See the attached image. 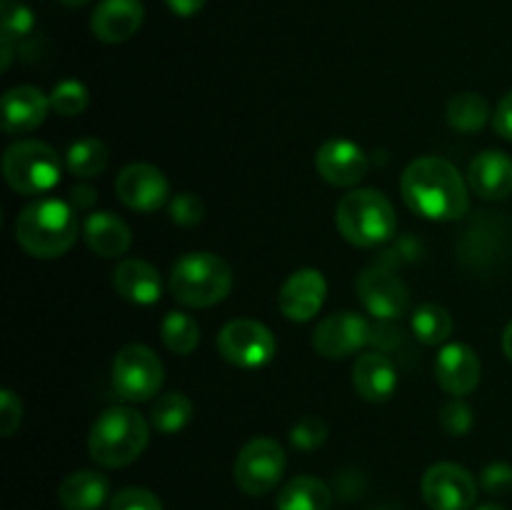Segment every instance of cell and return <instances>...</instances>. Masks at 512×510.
<instances>
[{"label":"cell","mask_w":512,"mask_h":510,"mask_svg":"<svg viewBox=\"0 0 512 510\" xmlns=\"http://www.w3.org/2000/svg\"><path fill=\"white\" fill-rule=\"evenodd\" d=\"M400 193L415 215L428 220H460L470 208L468 185L450 160L425 155L413 160L400 178Z\"/></svg>","instance_id":"obj_1"},{"label":"cell","mask_w":512,"mask_h":510,"mask_svg":"<svg viewBox=\"0 0 512 510\" xmlns=\"http://www.w3.org/2000/svg\"><path fill=\"white\" fill-rule=\"evenodd\" d=\"M78 215L60 198H40L15 218V240L33 258H60L78 240Z\"/></svg>","instance_id":"obj_2"},{"label":"cell","mask_w":512,"mask_h":510,"mask_svg":"<svg viewBox=\"0 0 512 510\" xmlns=\"http://www.w3.org/2000/svg\"><path fill=\"white\" fill-rule=\"evenodd\" d=\"M150 440V425L128 405H115L100 413L88 435L90 458L103 468H125L143 455Z\"/></svg>","instance_id":"obj_3"},{"label":"cell","mask_w":512,"mask_h":510,"mask_svg":"<svg viewBox=\"0 0 512 510\" xmlns=\"http://www.w3.org/2000/svg\"><path fill=\"white\" fill-rule=\"evenodd\" d=\"M340 235L358 248H378L398 230L393 203L373 188L350 190L335 210Z\"/></svg>","instance_id":"obj_4"},{"label":"cell","mask_w":512,"mask_h":510,"mask_svg":"<svg viewBox=\"0 0 512 510\" xmlns=\"http://www.w3.org/2000/svg\"><path fill=\"white\" fill-rule=\"evenodd\" d=\"M233 270L215 253H185L170 270V290L188 308H210L228 298Z\"/></svg>","instance_id":"obj_5"},{"label":"cell","mask_w":512,"mask_h":510,"mask_svg":"<svg viewBox=\"0 0 512 510\" xmlns=\"http://www.w3.org/2000/svg\"><path fill=\"white\" fill-rule=\"evenodd\" d=\"M63 173L58 150L40 140H20L3 155V175L10 188L20 195L48 193Z\"/></svg>","instance_id":"obj_6"},{"label":"cell","mask_w":512,"mask_h":510,"mask_svg":"<svg viewBox=\"0 0 512 510\" xmlns=\"http://www.w3.org/2000/svg\"><path fill=\"white\" fill-rule=\"evenodd\" d=\"M163 385V363L148 345H125L113 360V388L130 403H143L158 395Z\"/></svg>","instance_id":"obj_7"},{"label":"cell","mask_w":512,"mask_h":510,"mask_svg":"<svg viewBox=\"0 0 512 510\" xmlns=\"http://www.w3.org/2000/svg\"><path fill=\"white\" fill-rule=\"evenodd\" d=\"M283 473L285 453L278 440L273 438H253L250 443H245L233 465L238 488L253 498L270 493L280 483Z\"/></svg>","instance_id":"obj_8"},{"label":"cell","mask_w":512,"mask_h":510,"mask_svg":"<svg viewBox=\"0 0 512 510\" xmlns=\"http://www.w3.org/2000/svg\"><path fill=\"white\" fill-rule=\"evenodd\" d=\"M218 350L223 360H228L235 368H263L275 358V335L270 333L268 325L250 318L230 320L218 333Z\"/></svg>","instance_id":"obj_9"},{"label":"cell","mask_w":512,"mask_h":510,"mask_svg":"<svg viewBox=\"0 0 512 510\" xmlns=\"http://www.w3.org/2000/svg\"><path fill=\"white\" fill-rule=\"evenodd\" d=\"M423 498L430 510H470L478 498V483L455 463H438L423 475Z\"/></svg>","instance_id":"obj_10"},{"label":"cell","mask_w":512,"mask_h":510,"mask_svg":"<svg viewBox=\"0 0 512 510\" xmlns=\"http://www.w3.org/2000/svg\"><path fill=\"white\" fill-rule=\"evenodd\" d=\"M370 340H373V328H370L368 320L363 315L345 310V313H333L320 320L313 333V348L323 358L340 360L358 353Z\"/></svg>","instance_id":"obj_11"},{"label":"cell","mask_w":512,"mask_h":510,"mask_svg":"<svg viewBox=\"0 0 512 510\" xmlns=\"http://www.w3.org/2000/svg\"><path fill=\"white\" fill-rule=\"evenodd\" d=\"M115 193L120 203L128 205L130 210L138 213H155L168 203L170 185L163 170L148 163L125 165L120 175L115 178Z\"/></svg>","instance_id":"obj_12"},{"label":"cell","mask_w":512,"mask_h":510,"mask_svg":"<svg viewBox=\"0 0 512 510\" xmlns=\"http://www.w3.org/2000/svg\"><path fill=\"white\" fill-rule=\"evenodd\" d=\"M358 298L378 320H395L408 310V288L385 265H373L360 275Z\"/></svg>","instance_id":"obj_13"},{"label":"cell","mask_w":512,"mask_h":510,"mask_svg":"<svg viewBox=\"0 0 512 510\" xmlns=\"http://www.w3.org/2000/svg\"><path fill=\"white\" fill-rule=\"evenodd\" d=\"M315 168L320 178L338 188L358 185L368 173V155L348 138H330L315 153Z\"/></svg>","instance_id":"obj_14"},{"label":"cell","mask_w":512,"mask_h":510,"mask_svg":"<svg viewBox=\"0 0 512 510\" xmlns=\"http://www.w3.org/2000/svg\"><path fill=\"white\" fill-rule=\"evenodd\" d=\"M328 295V283L315 268H303L290 275L278 295L280 313L293 323H308L320 313Z\"/></svg>","instance_id":"obj_15"},{"label":"cell","mask_w":512,"mask_h":510,"mask_svg":"<svg viewBox=\"0 0 512 510\" xmlns=\"http://www.w3.org/2000/svg\"><path fill=\"white\" fill-rule=\"evenodd\" d=\"M435 378L453 398H465L480 383V360L465 343H448L435 358Z\"/></svg>","instance_id":"obj_16"},{"label":"cell","mask_w":512,"mask_h":510,"mask_svg":"<svg viewBox=\"0 0 512 510\" xmlns=\"http://www.w3.org/2000/svg\"><path fill=\"white\" fill-rule=\"evenodd\" d=\"M145 18V8L140 0H100L93 10L90 28L95 38L108 45L125 43L140 30Z\"/></svg>","instance_id":"obj_17"},{"label":"cell","mask_w":512,"mask_h":510,"mask_svg":"<svg viewBox=\"0 0 512 510\" xmlns=\"http://www.w3.org/2000/svg\"><path fill=\"white\" fill-rule=\"evenodd\" d=\"M50 110V95L43 90L33 88V85H18L10 88L3 95V105H0V123H3L5 133H30L38 128Z\"/></svg>","instance_id":"obj_18"},{"label":"cell","mask_w":512,"mask_h":510,"mask_svg":"<svg viewBox=\"0 0 512 510\" xmlns=\"http://www.w3.org/2000/svg\"><path fill=\"white\" fill-rule=\"evenodd\" d=\"M353 385L355 393L368 403H385L398 390V370L388 355L370 350L355 360Z\"/></svg>","instance_id":"obj_19"},{"label":"cell","mask_w":512,"mask_h":510,"mask_svg":"<svg viewBox=\"0 0 512 510\" xmlns=\"http://www.w3.org/2000/svg\"><path fill=\"white\" fill-rule=\"evenodd\" d=\"M468 183L485 200H503L512 193V158L503 150L475 155L468 168Z\"/></svg>","instance_id":"obj_20"},{"label":"cell","mask_w":512,"mask_h":510,"mask_svg":"<svg viewBox=\"0 0 512 510\" xmlns=\"http://www.w3.org/2000/svg\"><path fill=\"white\" fill-rule=\"evenodd\" d=\"M113 288L120 298L135 305H153L163 295V280L160 273L150 263L138 258L120 260L113 273Z\"/></svg>","instance_id":"obj_21"},{"label":"cell","mask_w":512,"mask_h":510,"mask_svg":"<svg viewBox=\"0 0 512 510\" xmlns=\"http://www.w3.org/2000/svg\"><path fill=\"white\" fill-rule=\"evenodd\" d=\"M83 238L88 243V248L93 250L100 258H120L130 250V228L125 225V220H120L118 215L108 213H90L83 223Z\"/></svg>","instance_id":"obj_22"},{"label":"cell","mask_w":512,"mask_h":510,"mask_svg":"<svg viewBox=\"0 0 512 510\" xmlns=\"http://www.w3.org/2000/svg\"><path fill=\"white\" fill-rule=\"evenodd\" d=\"M108 478L95 470H78L60 483L58 500L65 510H98L108 500Z\"/></svg>","instance_id":"obj_23"},{"label":"cell","mask_w":512,"mask_h":510,"mask_svg":"<svg viewBox=\"0 0 512 510\" xmlns=\"http://www.w3.org/2000/svg\"><path fill=\"white\" fill-rule=\"evenodd\" d=\"M275 505H278V510H330L333 493L320 478L298 475L283 485Z\"/></svg>","instance_id":"obj_24"},{"label":"cell","mask_w":512,"mask_h":510,"mask_svg":"<svg viewBox=\"0 0 512 510\" xmlns=\"http://www.w3.org/2000/svg\"><path fill=\"white\" fill-rule=\"evenodd\" d=\"M445 118H448L450 128L458 130V133H478L490 118L488 100L478 93H470V90L453 95L448 108H445Z\"/></svg>","instance_id":"obj_25"},{"label":"cell","mask_w":512,"mask_h":510,"mask_svg":"<svg viewBox=\"0 0 512 510\" xmlns=\"http://www.w3.org/2000/svg\"><path fill=\"white\" fill-rule=\"evenodd\" d=\"M108 145L98 138L75 140L65 153V168L78 178H95L108 168Z\"/></svg>","instance_id":"obj_26"},{"label":"cell","mask_w":512,"mask_h":510,"mask_svg":"<svg viewBox=\"0 0 512 510\" xmlns=\"http://www.w3.org/2000/svg\"><path fill=\"white\" fill-rule=\"evenodd\" d=\"M193 418V403L185 393H165L160 395L150 410V423L155 430L165 435L180 433Z\"/></svg>","instance_id":"obj_27"},{"label":"cell","mask_w":512,"mask_h":510,"mask_svg":"<svg viewBox=\"0 0 512 510\" xmlns=\"http://www.w3.org/2000/svg\"><path fill=\"white\" fill-rule=\"evenodd\" d=\"M413 333L425 345L445 343L453 333V315L438 303L420 305L413 313Z\"/></svg>","instance_id":"obj_28"},{"label":"cell","mask_w":512,"mask_h":510,"mask_svg":"<svg viewBox=\"0 0 512 510\" xmlns=\"http://www.w3.org/2000/svg\"><path fill=\"white\" fill-rule=\"evenodd\" d=\"M160 333H163V343L175 355H190L200 343L198 320L188 313H178V310H170L165 315Z\"/></svg>","instance_id":"obj_29"},{"label":"cell","mask_w":512,"mask_h":510,"mask_svg":"<svg viewBox=\"0 0 512 510\" xmlns=\"http://www.w3.org/2000/svg\"><path fill=\"white\" fill-rule=\"evenodd\" d=\"M90 103V93L80 80H60L50 93V108L58 115L73 118L80 115Z\"/></svg>","instance_id":"obj_30"},{"label":"cell","mask_w":512,"mask_h":510,"mask_svg":"<svg viewBox=\"0 0 512 510\" xmlns=\"http://www.w3.org/2000/svg\"><path fill=\"white\" fill-rule=\"evenodd\" d=\"M35 18L23 3H15V0H3V35L0 38L18 40L33 30Z\"/></svg>","instance_id":"obj_31"},{"label":"cell","mask_w":512,"mask_h":510,"mask_svg":"<svg viewBox=\"0 0 512 510\" xmlns=\"http://www.w3.org/2000/svg\"><path fill=\"white\" fill-rule=\"evenodd\" d=\"M328 438V425L325 420L315 418V415H308V418L298 420L290 430V443L298 450H315L325 443Z\"/></svg>","instance_id":"obj_32"},{"label":"cell","mask_w":512,"mask_h":510,"mask_svg":"<svg viewBox=\"0 0 512 510\" xmlns=\"http://www.w3.org/2000/svg\"><path fill=\"white\" fill-rule=\"evenodd\" d=\"M170 218L175 225H183V228H193L200 220L205 218V205L203 200L195 193H180L170 200Z\"/></svg>","instance_id":"obj_33"},{"label":"cell","mask_w":512,"mask_h":510,"mask_svg":"<svg viewBox=\"0 0 512 510\" xmlns=\"http://www.w3.org/2000/svg\"><path fill=\"white\" fill-rule=\"evenodd\" d=\"M110 510H163V503L145 488H125L115 495Z\"/></svg>","instance_id":"obj_34"},{"label":"cell","mask_w":512,"mask_h":510,"mask_svg":"<svg viewBox=\"0 0 512 510\" xmlns=\"http://www.w3.org/2000/svg\"><path fill=\"white\" fill-rule=\"evenodd\" d=\"M440 423L450 435H465L473 428V410L468 403H463V398H455L440 410Z\"/></svg>","instance_id":"obj_35"},{"label":"cell","mask_w":512,"mask_h":510,"mask_svg":"<svg viewBox=\"0 0 512 510\" xmlns=\"http://www.w3.org/2000/svg\"><path fill=\"white\" fill-rule=\"evenodd\" d=\"M20 420H23V403L13 390H3L0 393V435L10 438L20 428Z\"/></svg>","instance_id":"obj_36"},{"label":"cell","mask_w":512,"mask_h":510,"mask_svg":"<svg viewBox=\"0 0 512 510\" xmlns=\"http://www.w3.org/2000/svg\"><path fill=\"white\" fill-rule=\"evenodd\" d=\"M483 488L493 495H505L512 490V465L508 463H490L483 470V478H480Z\"/></svg>","instance_id":"obj_37"},{"label":"cell","mask_w":512,"mask_h":510,"mask_svg":"<svg viewBox=\"0 0 512 510\" xmlns=\"http://www.w3.org/2000/svg\"><path fill=\"white\" fill-rule=\"evenodd\" d=\"M493 125H495V133H498L500 138L510 140L512 143V90L503 100H500L498 110H495L493 115Z\"/></svg>","instance_id":"obj_38"},{"label":"cell","mask_w":512,"mask_h":510,"mask_svg":"<svg viewBox=\"0 0 512 510\" xmlns=\"http://www.w3.org/2000/svg\"><path fill=\"white\" fill-rule=\"evenodd\" d=\"M165 3H168V8L173 10L175 15H180V18H190V15L203 10L205 0H165Z\"/></svg>","instance_id":"obj_39"},{"label":"cell","mask_w":512,"mask_h":510,"mask_svg":"<svg viewBox=\"0 0 512 510\" xmlns=\"http://www.w3.org/2000/svg\"><path fill=\"white\" fill-rule=\"evenodd\" d=\"M73 195H75V198H73L75 205H80V208H85V205H90L95 200L93 188H75Z\"/></svg>","instance_id":"obj_40"},{"label":"cell","mask_w":512,"mask_h":510,"mask_svg":"<svg viewBox=\"0 0 512 510\" xmlns=\"http://www.w3.org/2000/svg\"><path fill=\"white\" fill-rule=\"evenodd\" d=\"M0 48H3V60H0V68L8 70L10 68V60H13V40L0 38Z\"/></svg>","instance_id":"obj_41"},{"label":"cell","mask_w":512,"mask_h":510,"mask_svg":"<svg viewBox=\"0 0 512 510\" xmlns=\"http://www.w3.org/2000/svg\"><path fill=\"white\" fill-rule=\"evenodd\" d=\"M503 350H505V355H508V358L512 360V320H510V325L505 328V333H503Z\"/></svg>","instance_id":"obj_42"},{"label":"cell","mask_w":512,"mask_h":510,"mask_svg":"<svg viewBox=\"0 0 512 510\" xmlns=\"http://www.w3.org/2000/svg\"><path fill=\"white\" fill-rule=\"evenodd\" d=\"M63 5H68V8H80V5H85L88 0H60Z\"/></svg>","instance_id":"obj_43"},{"label":"cell","mask_w":512,"mask_h":510,"mask_svg":"<svg viewBox=\"0 0 512 510\" xmlns=\"http://www.w3.org/2000/svg\"><path fill=\"white\" fill-rule=\"evenodd\" d=\"M478 510H505L503 505H498V503H485V505H480Z\"/></svg>","instance_id":"obj_44"}]
</instances>
